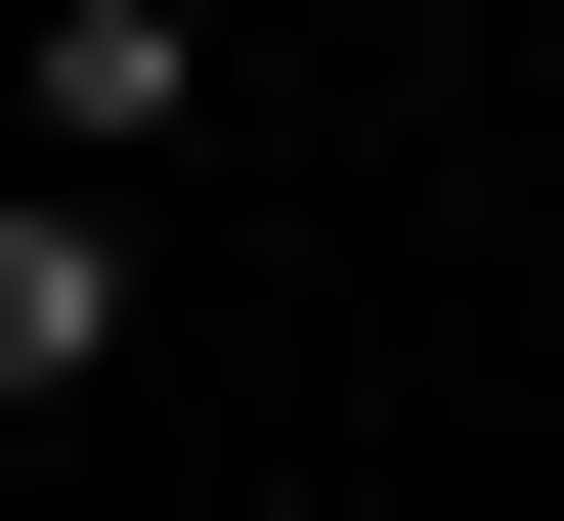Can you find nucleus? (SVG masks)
<instances>
[{"instance_id": "1", "label": "nucleus", "mask_w": 564, "mask_h": 521, "mask_svg": "<svg viewBox=\"0 0 564 521\" xmlns=\"http://www.w3.org/2000/svg\"><path fill=\"white\" fill-rule=\"evenodd\" d=\"M44 44V174H174V87H217V0H0Z\"/></svg>"}, {"instance_id": "2", "label": "nucleus", "mask_w": 564, "mask_h": 521, "mask_svg": "<svg viewBox=\"0 0 564 521\" xmlns=\"http://www.w3.org/2000/svg\"><path fill=\"white\" fill-rule=\"evenodd\" d=\"M131 348V218H87V174H0V391H87Z\"/></svg>"}, {"instance_id": "3", "label": "nucleus", "mask_w": 564, "mask_h": 521, "mask_svg": "<svg viewBox=\"0 0 564 521\" xmlns=\"http://www.w3.org/2000/svg\"><path fill=\"white\" fill-rule=\"evenodd\" d=\"M0 174H44V44H0Z\"/></svg>"}]
</instances>
